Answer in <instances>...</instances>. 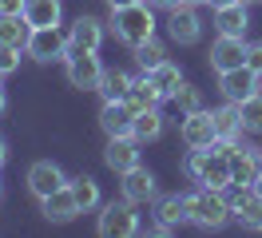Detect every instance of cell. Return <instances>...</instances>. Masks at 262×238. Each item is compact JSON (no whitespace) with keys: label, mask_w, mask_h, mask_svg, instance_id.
Here are the masks:
<instances>
[{"label":"cell","mask_w":262,"mask_h":238,"mask_svg":"<svg viewBox=\"0 0 262 238\" xmlns=\"http://www.w3.org/2000/svg\"><path fill=\"white\" fill-rule=\"evenodd\" d=\"M230 219H234V210H230V203L223 199V190L203 187V190H195V194H187V222H195L203 230H219V226H227Z\"/></svg>","instance_id":"1"},{"label":"cell","mask_w":262,"mask_h":238,"mask_svg":"<svg viewBox=\"0 0 262 238\" xmlns=\"http://www.w3.org/2000/svg\"><path fill=\"white\" fill-rule=\"evenodd\" d=\"M112 28L115 36L127 48H139L143 40L155 36V16H151V4L139 0V4H127V8H112Z\"/></svg>","instance_id":"2"},{"label":"cell","mask_w":262,"mask_h":238,"mask_svg":"<svg viewBox=\"0 0 262 238\" xmlns=\"http://www.w3.org/2000/svg\"><path fill=\"white\" fill-rule=\"evenodd\" d=\"M139 230V214H135V203L123 199V203H107L99 210V234L103 238H131Z\"/></svg>","instance_id":"3"},{"label":"cell","mask_w":262,"mask_h":238,"mask_svg":"<svg viewBox=\"0 0 262 238\" xmlns=\"http://www.w3.org/2000/svg\"><path fill=\"white\" fill-rule=\"evenodd\" d=\"M68 83L72 88H83V92H96L99 79H103V68H99L96 52H83V48H72L68 44Z\"/></svg>","instance_id":"4"},{"label":"cell","mask_w":262,"mask_h":238,"mask_svg":"<svg viewBox=\"0 0 262 238\" xmlns=\"http://www.w3.org/2000/svg\"><path fill=\"white\" fill-rule=\"evenodd\" d=\"M179 135L187 147H203V151H211L214 143H219V127H214V111H187V119H183Z\"/></svg>","instance_id":"5"},{"label":"cell","mask_w":262,"mask_h":238,"mask_svg":"<svg viewBox=\"0 0 262 238\" xmlns=\"http://www.w3.org/2000/svg\"><path fill=\"white\" fill-rule=\"evenodd\" d=\"M60 187H68V175L60 171L52 159H40V163L28 167V190H32L36 199H48V194H56Z\"/></svg>","instance_id":"6"},{"label":"cell","mask_w":262,"mask_h":238,"mask_svg":"<svg viewBox=\"0 0 262 238\" xmlns=\"http://www.w3.org/2000/svg\"><path fill=\"white\" fill-rule=\"evenodd\" d=\"M28 56H32V60H40V63L60 60V56H68V36H64L60 28H32Z\"/></svg>","instance_id":"7"},{"label":"cell","mask_w":262,"mask_h":238,"mask_svg":"<svg viewBox=\"0 0 262 238\" xmlns=\"http://www.w3.org/2000/svg\"><path fill=\"white\" fill-rule=\"evenodd\" d=\"M167 32H171L175 44H195L199 36H203V20H199L195 4H179V8H171V16H167Z\"/></svg>","instance_id":"8"},{"label":"cell","mask_w":262,"mask_h":238,"mask_svg":"<svg viewBox=\"0 0 262 238\" xmlns=\"http://www.w3.org/2000/svg\"><path fill=\"white\" fill-rule=\"evenodd\" d=\"M219 88H223V95H227L230 103H243L246 95H254L262 88L258 83V72H250V68H230V72H219Z\"/></svg>","instance_id":"9"},{"label":"cell","mask_w":262,"mask_h":238,"mask_svg":"<svg viewBox=\"0 0 262 238\" xmlns=\"http://www.w3.org/2000/svg\"><path fill=\"white\" fill-rule=\"evenodd\" d=\"M243 63H246L243 36H223L219 32V40L211 44V68L214 72H230V68H243Z\"/></svg>","instance_id":"10"},{"label":"cell","mask_w":262,"mask_h":238,"mask_svg":"<svg viewBox=\"0 0 262 238\" xmlns=\"http://www.w3.org/2000/svg\"><path fill=\"white\" fill-rule=\"evenodd\" d=\"M103 163L119 175L131 171V167H139V139H135V135H112L107 151H103Z\"/></svg>","instance_id":"11"},{"label":"cell","mask_w":262,"mask_h":238,"mask_svg":"<svg viewBox=\"0 0 262 238\" xmlns=\"http://www.w3.org/2000/svg\"><path fill=\"white\" fill-rule=\"evenodd\" d=\"M99 127H103L107 135H131V127H135V107H131L127 99H107L103 111H99Z\"/></svg>","instance_id":"12"},{"label":"cell","mask_w":262,"mask_h":238,"mask_svg":"<svg viewBox=\"0 0 262 238\" xmlns=\"http://www.w3.org/2000/svg\"><path fill=\"white\" fill-rule=\"evenodd\" d=\"M40 206H44V219L48 222H72L76 214H83L80 203H76V194H72V187H60L56 194L40 199Z\"/></svg>","instance_id":"13"},{"label":"cell","mask_w":262,"mask_h":238,"mask_svg":"<svg viewBox=\"0 0 262 238\" xmlns=\"http://www.w3.org/2000/svg\"><path fill=\"white\" fill-rule=\"evenodd\" d=\"M258 171H262V151L238 147V151L230 155V183H243V187H254Z\"/></svg>","instance_id":"14"},{"label":"cell","mask_w":262,"mask_h":238,"mask_svg":"<svg viewBox=\"0 0 262 238\" xmlns=\"http://www.w3.org/2000/svg\"><path fill=\"white\" fill-rule=\"evenodd\" d=\"M123 199H131V203H151V199H155V175H151L147 167L123 171Z\"/></svg>","instance_id":"15"},{"label":"cell","mask_w":262,"mask_h":238,"mask_svg":"<svg viewBox=\"0 0 262 238\" xmlns=\"http://www.w3.org/2000/svg\"><path fill=\"white\" fill-rule=\"evenodd\" d=\"M155 219H159L155 234H167V230L183 226V222H187V194H167V199H159V206H155Z\"/></svg>","instance_id":"16"},{"label":"cell","mask_w":262,"mask_h":238,"mask_svg":"<svg viewBox=\"0 0 262 238\" xmlns=\"http://www.w3.org/2000/svg\"><path fill=\"white\" fill-rule=\"evenodd\" d=\"M199 183L203 187H214L223 190L230 183V155H223V151H207V159H203V171H199Z\"/></svg>","instance_id":"17"},{"label":"cell","mask_w":262,"mask_h":238,"mask_svg":"<svg viewBox=\"0 0 262 238\" xmlns=\"http://www.w3.org/2000/svg\"><path fill=\"white\" fill-rule=\"evenodd\" d=\"M68 44H72V48H83V52H96V48L103 44V20H96V16H80V20L72 24Z\"/></svg>","instance_id":"18"},{"label":"cell","mask_w":262,"mask_h":238,"mask_svg":"<svg viewBox=\"0 0 262 238\" xmlns=\"http://www.w3.org/2000/svg\"><path fill=\"white\" fill-rule=\"evenodd\" d=\"M214 127H219V139H227V143H243V115H238V103H223V107L214 111Z\"/></svg>","instance_id":"19"},{"label":"cell","mask_w":262,"mask_h":238,"mask_svg":"<svg viewBox=\"0 0 262 238\" xmlns=\"http://www.w3.org/2000/svg\"><path fill=\"white\" fill-rule=\"evenodd\" d=\"M28 40H32V24L24 16H0V44L28 52Z\"/></svg>","instance_id":"20"},{"label":"cell","mask_w":262,"mask_h":238,"mask_svg":"<svg viewBox=\"0 0 262 238\" xmlns=\"http://www.w3.org/2000/svg\"><path fill=\"white\" fill-rule=\"evenodd\" d=\"M246 4H227V8H214V28L223 32V36H246Z\"/></svg>","instance_id":"21"},{"label":"cell","mask_w":262,"mask_h":238,"mask_svg":"<svg viewBox=\"0 0 262 238\" xmlns=\"http://www.w3.org/2000/svg\"><path fill=\"white\" fill-rule=\"evenodd\" d=\"M60 0H28V8H24V20L32 24V28H60Z\"/></svg>","instance_id":"22"},{"label":"cell","mask_w":262,"mask_h":238,"mask_svg":"<svg viewBox=\"0 0 262 238\" xmlns=\"http://www.w3.org/2000/svg\"><path fill=\"white\" fill-rule=\"evenodd\" d=\"M159 99H163V92L155 88V79H151V72H143V76L131 83V95H127V103L135 111H147V107H159Z\"/></svg>","instance_id":"23"},{"label":"cell","mask_w":262,"mask_h":238,"mask_svg":"<svg viewBox=\"0 0 262 238\" xmlns=\"http://www.w3.org/2000/svg\"><path fill=\"white\" fill-rule=\"evenodd\" d=\"M131 83H135V79H131L127 72H119V68H107L96 92L103 95V103H107V99H127V95H131Z\"/></svg>","instance_id":"24"},{"label":"cell","mask_w":262,"mask_h":238,"mask_svg":"<svg viewBox=\"0 0 262 238\" xmlns=\"http://www.w3.org/2000/svg\"><path fill=\"white\" fill-rule=\"evenodd\" d=\"M131 135L139 143H155L163 135V115L159 107H147V111H135V127H131Z\"/></svg>","instance_id":"25"},{"label":"cell","mask_w":262,"mask_h":238,"mask_svg":"<svg viewBox=\"0 0 262 238\" xmlns=\"http://www.w3.org/2000/svg\"><path fill=\"white\" fill-rule=\"evenodd\" d=\"M68 187H72V194H76L80 210H96V206H99V183H96V179L80 175V179H68Z\"/></svg>","instance_id":"26"},{"label":"cell","mask_w":262,"mask_h":238,"mask_svg":"<svg viewBox=\"0 0 262 238\" xmlns=\"http://www.w3.org/2000/svg\"><path fill=\"white\" fill-rule=\"evenodd\" d=\"M234 219L243 222V226H250V230H258V226H262V194L254 187H250V194H246L243 203L234 206Z\"/></svg>","instance_id":"27"},{"label":"cell","mask_w":262,"mask_h":238,"mask_svg":"<svg viewBox=\"0 0 262 238\" xmlns=\"http://www.w3.org/2000/svg\"><path fill=\"white\" fill-rule=\"evenodd\" d=\"M135 60H139V68H143V72H155V68L167 60V48L151 36V40H143V44L135 48Z\"/></svg>","instance_id":"28"},{"label":"cell","mask_w":262,"mask_h":238,"mask_svg":"<svg viewBox=\"0 0 262 238\" xmlns=\"http://www.w3.org/2000/svg\"><path fill=\"white\" fill-rule=\"evenodd\" d=\"M151 79H155V88H159V92H163V95H175V88H179V83H183L179 68H175V63H171V60H163V63H159V68L151 72Z\"/></svg>","instance_id":"29"},{"label":"cell","mask_w":262,"mask_h":238,"mask_svg":"<svg viewBox=\"0 0 262 238\" xmlns=\"http://www.w3.org/2000/svg\"><path fill=\"white\" fill-rule=\"evenodd\" d=\"M238 115H243V127L246 131H262V95H246L243 103H238Z\"/></svg>","instance_id":"30"},{"label":"cell","mask_w":262,"mask_h":238,"mask_svg":"<svg viewBox=\"0 0 262 238\" xmlns=\"http://www.w3.org/2000/svg\"><path fill=\"white\" fill-rule=\"evenodd\" d=\"M171 99L179 103V111H199V107H203V92H199V88H191V83H179Z\"/></svg>","instance_id":"31"},{"label":"cell","mask_w":262,"mask_h":238,"mask_svg":"<svg viewBox=\"0 0 262 238\" xmlns=\"http://www.w3.org/2000/svg\"><path fill=\"white\" fill-rule=\"evenodd\" d=\"M16 68H20V48L0 44V72H4V76H12Z\"/></svg>","instance_id":"32"},{"label":"cell","mask_w":262,"mask_h":238,"mask_svg":"<svg viewBox=\"0 0 262 238\" xmlns=\"http://www.w3.org/2000/svg\"><path fill=\"white\" fill-rule=\"evenodd\" d=\"M246 68L262 76V44H246Z\"/></svg>","instance_id":"33"},{"label":"cell","mask_w":262,"mask_h":238,"mask_svg":"<svg viewBox=\"0 0 262 238\" xmlns=\"http://www.w3.org/2000/svg\"><path fill=\"white\" fill-rule=\"evenodd\" d=\"M28 0H0V16H24Z\"/></svg>","instance_id":"34"},{"label":"cell","mask_w":262,"mask_h":238,"mask_svg":"<svg viewBox=\"0 0 262 238\" xmlns=\"http://www.w3.org/2000/svg\"><path fill=\"white\" fill-rule=\"evenodd\" d=\"M147 4H151V8H167V12H171V8H179L183 0H147Z\"/></svg>","instance_id":"35"},{"label":"cell","mask_w":262,"mask_h":238,"mask_svg":"<svg viewBox=\"0 0 262 238\" xmlns=\"http://www.w3.org/2000/svg\"><path fill=\"white\" fill-rule=\"evenodd\" d=\"M127 4H139V0H107V8H127Z\"/></svg>","instance_id":"36"},{"label":"cell","mask_w":262,"mask_h":238,"mask_svg":"<svg viewBox=\"0 0 262 238\" xmlns=\"http://www.w3.org/2000/svg\"><path fill=\"white\" fill-rule=\"evenodd\" d=\"M8 163V143H4V135H0V167Z\"/></svg>","instance_id":"37"},{"label":"cell","mask_w":262,"mask_h":238,"mask_svg":"<svg viewBox=\"0 0 262 238\" xmlns=\"http://www.w3.org/2000/svg\"><path fill=\"white\" fill-rule=\"evenodd\" d=\"M211 8H227V4H238V0H207Z\"/></svg>","instance_id":"38"},{"label":"cell","mask_w":262,"mask_h":238,"mask_svg":"<svg viewBox=\"0 0 262 238\" xmlns=\"http://www.w3.org/2000/svg\"><path fill=\"white\" fill-rule=\"evenodd\" d=\"M4 107H8V95H4V88H0V115H4Z\"/></svg>","instance_id":"39"},{"label":"cell","mask_w":262,"mask_h":238,"mask_svg":"<svg viewBox=\"0 0 262 238\" xmlns=\"http://www.w3.org/2000/svg\"><path fill=\"white\" fill-rule=\"evenodd\" d=\"M254 190H258V194H262V171H258V179H254Z\"/></svg>","instance_id":"40"},{"label":"cell","mask_w":262,"mask_h":238,"mask_svg":"<svg viewBox=\"0 0 262 238\" xmlns=\"http://www.w3.org/2000/svg\"><path fill=\"white\" fill-rule=\"evenodd\" d=\"M183 4H207V0H183Z\"/></svg>","instance_id":"41"},{"label":"cell","mask_w":262,"mask_h":238,"mask_svg":"<svg viewBox=\"0 0 262 238\" xmlns=\"http://www.w3.org/2000/svg\"><path fill=\"white\" fill-rule=\"evenodd\" d=\"M243 4H258V0H243Z\"/></svg>","instance_id":"42"},{"label":"cell","mask_w":262,"mask_h":238,"mask_svg":"<svg viewBox=\"0 0 262 238\" xmlns=\"http://www.w3.org/2000/svg\"><path fill=\"white\" fill-rule=\"evenodd\" d=\"M0 199H4V183H0Z\"/></svg>","instance_id":"43"},{"label":"cell","mask_w":262,"mask_h":238,"mask_svg":"<svg viewBox=\"0 0 262 238\" xmlns=\"http://www.w3.org/2000/svg\"><path fill=\"white\" fill-rule=\"evenodd\" d=\"M0 79H4V72H0Z\"/></svg>","instance_id":"44"},{"label":"cell","mask_w":262,"mask_h":238,"mask_svg":"<svg viewBox=\"0 0 262 238\" xmlns=\"http://www.w3.org/2000/svg\"><path fill=\"white\" fill-rule=\"evenodd\" d=\"M258 230H262V226H258Z\"/></svg>","instance_id":"45"}]
</instances>
